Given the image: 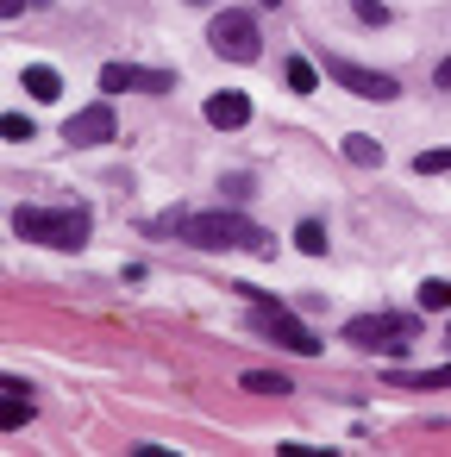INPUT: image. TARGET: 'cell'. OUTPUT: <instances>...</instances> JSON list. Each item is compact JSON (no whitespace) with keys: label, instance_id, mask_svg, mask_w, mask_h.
I'll list each match as a JSON object with an SVG mask.
<instances>
[{"label":"cell","instance_id":"obj_1","mask_svg":"<svg viewBox=\"0 0 451 457\" xmlns=\"http://www.w3.org/2000/svg\"><path fill=\"white\" fill-rule=\"evenodd\" d=\"M182 238H188L195 251H257V257H276V238H270L257 220L232 213V207L188 213V220H182Z\"/></svg>","mask_w":451,"mask_h":457},{"label":"cell","instance_id":"obj_2","mask_svg":"<svg viewBox=\"0 0 451 457\" xmlns=\"http://www.w3.org/2000/svg\"><path fill=\"white\" fill-rule=\"evenodd\" d=\"M13 232L20 238H32V245H45V251H88V232H95V220H88V207H20L13 213Z\"/></svg>","mask_w":451,"mask_h":457},{"label":"cell","instance_id":"obj_3","mask_svg":"<svg viewBox=\"0 0 451 457\" xmlns=\"http://www.w3.org/2000/svg\"><path fill=\"white\" fill-rule=\"evenodd\" d=\"M251 326H257L263 338H276L282 351H301V357H313V351H320V332H313L307 320H295L276 295H251Z\"/></svg>","mask_w":451,"mask_h":457},{"label":"cell","instance_id":"obj_4","mask_svg":"<svg viewBox=\"0 0 451 457\" xmlns=\"http://www.w3.org/2000/svg\"><path fill=\"white\" fill-rule=\"evenodd\" d=\"M413 338H420L413 313H357V320H345V345H357V351H407Z\"/></svg>","mask_w":451,"mask_h":457},{"label":"cell","instance_id":"obj_5","mask_svg":"<svg viewBox=\"0 0 451 457\" xmlns=\"http://www.w3.org/2000/svg\"><path fill=\"white\" fill-rule=\"evenodd\" d=\"M207 45H213L226 63H257V57H263L257 13H245V7H226V13H213V20H207Z\"/></svg>","mask_w":451,"mask_h":457},{"label":"cell","instance_id":"obj_6","mask_svg":"<svg viewBox=\"0 0 451 457\" xmlns=\"http://www.w3.org/2000/svg\"><path fill=\"white\" fill-rule=\"evenodd\" d=\"M326 76L345 88V95H363V101H395L401 95V82L395 76H382V70H363V63H351V57H326Z\"/></svg>","mask_w":451,"mask_h":457},{"label":"cell","instance_id":"obj_7","mask_svg":"<svg viewBox=\"0 0 451 457\" xmlns=\"http://www.w3.org/2000/svg\"><path fill=\"white\" fill-rule=\"evenodd\" d=\"M113 132H120V120H113L107 101H95V107H82V113L63 120V145L70 151H101V145H113Z\"/></svg>","mask_w":451,"mask_h":457},{"label":"cell","instance_id":"obj_8","mask_svg":"<svg viewBox=\"0 0 451 457\" xmlns=\"http://www.w3.org/2000/svg\"><path fill=\"white\" fill-rule=\"evenodd\" d=\"M176 88V76L170 70H132V63H107L101 70V95L113 101V95H170Z\"/></svg>","mask_w":451,"mask_h":457},{"label":"cell","instance_id":"obj_9","mask_svg":"<svg viewBox=\"0 0 451 457\" xmlns=\"http://www.w3.org/2000/svg\"><path fill=\"white\" fill-rule=\"evenodd\" d=\"M207 126H213V132H245V126H251V95H238V88L207 95Z\"/></svg>","mask_w":451,"mask_h":457},{"label":"cell","instance_id":"obj_10","mask_svg":"<svg viewBox=\"0 0 451 457\" xmlns=\"http://www.w3.org/2000/svg\"><path fill=\"white\" fill-rule=\"evenodd\" d=\"M20 88H26L32 101H63V76H57V70H45V63L20 70Z\"/></svg>","mask_w":451,"mask_h":457},{"label":"cell","instance_id":"obj_11","mask_svg":"<svg viewBox=\"0 0 451 457\" xmlns=\"http://www.w3.org/2000/svg\"><path fill=\"white\" fill-rule=\"evenodd\" d=\"M388 382L395 388H451V363H438V370H388Z\"/></svg>","mask_w":451,"mask_h":457},{"label":"cell","instance_id":"obj_12","mask_svg":"<svg viewBox=\"0 0 451 457\" xmlns=\"http://www.w3.org/2000/svg\"><path fill=\"white\" fill-rule=\"evenodd\" d=\"M338 151H345V157H351L357 170H376V163H382V145H376V138H363V132H351V138H345Z\"/></svg>","mask_w":451,"mask_h":457},{"label":"cell","instance_id":"obj_13","mask_svg":"<svg viewBox=\"0 0 451 457\" xmlns=\"http://www.w3.org/2000/svg\"><path fill=\"white\" fill-rule=\"evenodd\" d=\"M420 307H426V313H451V282H445V276H426V282H420Z\"/></svg>","mask_w":451,"mask_h":457},{"label":"cell","instance_id":"obj_14","mask_svg":"<svg viewBox=\"0 0 451 457\" xmlns=\"http://www.w3.org/2000/svg\"><path fill=\"white\" fill-rule=\"evenodd\" d=\"M295 251L326 257V226H320V220H301V226H295Z\"/></svg>","mask_w":451,"mask_h":457},{"label":"cell","instance_id":"obj_15","mask_svg":"<svg viewBox=\"0 0 451 457\" xmlns=\"http://www.w3.org/2000/svg\"><path fill=\"white\" fill-rule=\"evenodd\" d=\"M245 388L251 395H288V376L282 370H245Z\"/></svg>","mask_w":451,"mask_h":457},{"label":"cell","instance_id":"obj_16","mask_svg":"<svg viewBox=\"0 0 451 457\" xmlns=\"http://www.w3.org/2000/svg\"><path fill=\"white\" fill-rule=\"evenodd\" d=\"M288 88H295V95H313V88H320V70H313L307 57H295V63H288Z\"/></svg>","mask_w":451,"mask_h":457},{"label":"cell","instance_id":"obj_17","mask_svg":"<svg viewBox=\"0 0 451 457\" xmlns=\"http://www.w3.org/2000/svg\"><path fill=\"white\" fill-rule=\"evenodd\" d=\"M413 170H420V176H438V170H451V145H432V151H420V157H413Z\"/></svg>","mask_w":451,"mask_h":457},{"label":"cell","instance_id":"obj_18","mask_svg":"<svg viewBox=\"0 0 451 457\" xmlns=\"http://www.w3.org/2000/svg\"><path fill=\"white\" fill-rule=\"evenodd\" d=\"M351 13H357L363 26H376V32L388 26V7H382V0H351Z\"/></svg>","mask_w":451,"mask_h":457},{"label":"cell","instance_id":"obj_19","mask_svg":"<svg viewBox=\"0 0 451 457\" xmlns=\"http://www.w3.org/2000/svg\"><path fill=\"white\" fill-rule=\"evenodd\" d=\"M0 401H13V407H0V426H7V432L32 420V407H26V395H0Z\"/></svg>","mask_w":451,"mask_h":457},{"label":"cell","instance_id":"obj_20","mask_svg":"<svg viewBox=\"0 0 451 457\" xmlns=\"http://www.w3.org/2000/svg\"><path fill=\"white\" fill-rule=\"evenodd\" d=\"M0 132H7L13 145H26V138H32V120H26V113H7V126H0Z\"/></svg>","mask_w":451,"mask_h":457},{"label":"cell","instance_id":"obj_21","mask_svg":"<svg viewBox=\"0 0 451 457\" xmlns=\"http://www.w3.org/2000/svg\"><path fill=\"white\" fill-rule=\"evenodd\" d=\"M220 188H226V195H232V201H238V195H251V176H245V170H238V176H226V182H220Z\"/></svg>","mask_w":451,"mask_h":457},{"label":"cell","instance_id":"obj_22","mask_svg":"<svg viewBox=\"0 0 451 457\" xmlns=\"http://www.w3.org/2000/svg\"><path fill=\"white\" fill-rule=\"evenodd\" d=\"M432 82H438V88H451V57H445V63L432 70Z\"/></svg>","mask_w":451,"mask_h":457},{"label":"cell","instance_id":"obj_23","mask_svg":"<svg viewBox=\"0 0 451 457\" xmlns=\"http://www.w3.org/2000/svg\"><path fill=\"white\" fill-rule=\"evenodd\" d=\"M188 7H207V0H188Z\"/></svg>","mask_w":451,"mask_h":457},{"label":"cell","instance_id":"obj_24","mask_svg":"<svg viewBox=\"0 0 451 457\" xmlns=\"http://www.w3.org/2000/svg\"><path fill=\"white\" fill-rule=\"evenodd\" d=\"M257 7H276V0H257Z\"/></svg>","mask_w":451,"mask_h":457},{"label":"cell","instance_id":"obj_25","mask_svg":"<svg viewBox=\"0 0 451 457\" xmlns=\"http://www.w3.org/2000/svg\"><path fill=\"white\" fill-rule=\"evenodd\" d=\"M445 345H451V326H445Z\"/></svg>","mask_w":451,"mask_h":457}]
</instances>
